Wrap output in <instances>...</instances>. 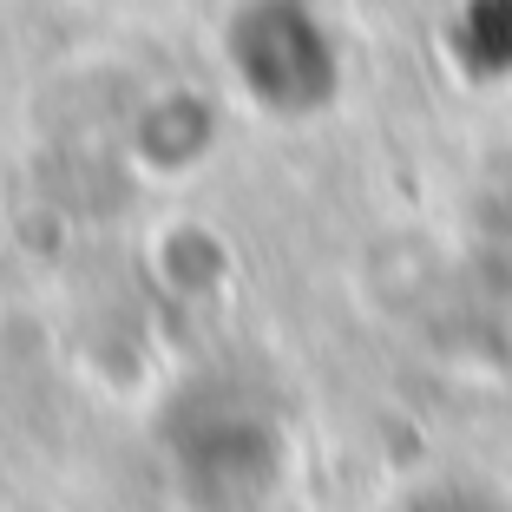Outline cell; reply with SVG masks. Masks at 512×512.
<instances>
[{
	"mask_svg": "<svg viewBox=\"0 0 512 512\" xmlns=\"http://www.w3.org/2000/svg\"><path fill=\"white\" fill-rule=\"evenodd\" d=\"M230 66L276 119H309L342 86V53L316 0H243V14L230 20Z\"/></svg>",
	"mask_w": 512,
	"mask_h": 512,
	"instance_id": "cell-1",
	"label": "cell"
},
{
	"mask_svg": "<svg viewBox=\"0 0 512 512\" xmlns=\"http://www.w3.org/2000/svg\"><path fill=\"white\" fill-rule=\"evenodd\" d=\"M171 467L197 512H263L283 486V434L256 407L217 401L178 421Z\"/></svg>",
	"mask_w": 512,
	"mask_h": 512,
	"instance_id": "cell-2",
	"label": "cell"
},
{
	"mask_svg": "<svg viewBox=\"0 0 512 512\" xmlns=\"http://www.w3.org/2000/svg\"><path fill=\"white\" fill-rule=\"evenodd\" d=\"M453 53L480 79L512 73V0H467L453 20Z\"/></svg>",
	"mask_w": 512,
	"mask_h": 512,
	"instance_id": "cell-3",
	"label": "cell"
},
{
	"mask_svg": "<svg viewBox=\"0 0 512 512\" xmlns=\"http://www.w3.org/2000/svg\"><path fill=\"white\" fill-rule=\"evenodd\" d=\"M394 512H512V506H506V499H493L486 486L440 480V486H421V493H407Z\"/></svg>",
	"mask_w": 512,
	"mask_h": 512,
	"instance_id": "cell-4",
	"label": "cell"
}]
</instances>
